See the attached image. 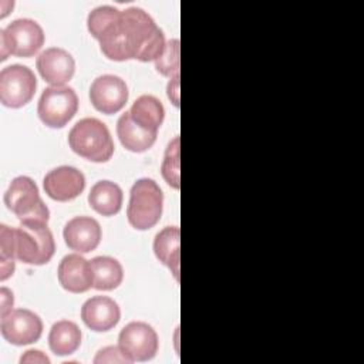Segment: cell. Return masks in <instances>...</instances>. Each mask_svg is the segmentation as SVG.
<instances>
[{
    "label": "cell",
    "instance_id": "1",
    "mask_svg": "<svg viewBox=\"0 0 364 364\" xmlns=\"http://www.w3.org/2000/svg\"><path fill=\"white\" fill-rule=\"evenodd\" d=\"M87 27L102 54L114 61H155L166 44L164 31L139 7L100 6L88 14Z\"/></svg>",
    "mask_w": 364,
    "mask_h": 364
},
{
    "label": "cell",
    "instance_id": "17",
    "mask_svg": "<svg viewBox=\"0 0 364 364\" xmlns=\"http://www.w3.org/2000/svg\"><path fill=\"white\" fill-rule=\"evenodd\" d=\"M156 134L139 127L132 118L129 111H125L117 122V135L122 146L131 152H144L149 149L155 141Z\"/></svg>",
    "mask_w": 364,
    "mask_h": 364
},
{
    "label": "cell",
    "instance_id": "18",
    "mask_svg": "<svg viewBox=\"0 0 364 364\" xmlns=\"http://www.w3.org/2000/svg\"><path fill=\"white\" fill-rule=\"evenodd\" d=\"M179 242L181 232L178 226L164 228L154 239V252L156 259L171 270L176 280H179Z\"/></svg>",
    "mask_w": 364,
    "mask_h": 364
},
{
    "label": "cell",
    "instance_id": "5",
    "mask_svg": "<svg viewBox=\"0 0 364 364\" xmlns=\"http://www.w3.org/2000/svg\"><path fill=\"white\" fill-rule=\"evenodd\" d=\"M4 203L20 222H48L50 212L40 198L38 188L28 176H17L4 193Z\"/></svg>",
    "mask_w": 364,
    "mask_h": 364
},
{
    "label": "cell",
    "instance_id": "25",
    "mask_svg": "<svg viewBox=\"0 0 364 364\" xmlns=\"http://www.w3.org/2000/svg\"><path fill=\"white\" fill-rule=\"evenodd\" d=\"M179 40L172 38L165 44L162 54L155 60V68L164 77H173L179 74Z\"/></svg>",
    "mask_w": 364,
    "mask_h": 364
},
{
    "label": "cell",
    "instance_id": "13",
    "mask_svg": "<svg viewBox=\"0 0 364 364\" xmlns=\"http://www.w3.org/2000/svg\"><path fill=\"white\" fill-rule=\"evenodd\" d=\"M46 193L57 202H67L77 198L85 188V178L74 166H58L50 171L43 181Z\"/></svg>",
    "mask_w": 364,
    "mask_h": 364
},
{
    "label": "cell",
    "instance_id": "12",
    "mask_svg": "<svg viewBox=\"0 0 364 364\" xmlns=\"http://www.w3.org/2000/svg\"><path fill=\"white\" fill-rule=\"evenodd\" d=\"M41 78L51 87H63L68 82L75 71L73 55L60 47L46 48L36 61Z\"/></svg>",
    "mask_w": 364,
    "mask_h": 364
},
{
    "label": "cell",
    "instance_id": "6",
    "mask_svg": "<svg viewBox=\"0 0 364 364\" xmlns=\"http://www.w3.org/2000/svg\"><path fill=\"white\" fill-rule=\"evenodd\" d=\"M44 44L41 26L31 18H17L0 31V60L9 55L28 58L33 57Z\"/></svg>",
    "mask_w": 364,
    "mask_h": 364
},
{
    "label": "cell",
    "instance_id": "20",
    "mask_svg": "<svg viewBox=\"0 0 364 364\" xmlns=\"http://www.w3.org/2000/svg\"><path fill=\"white\" fill-rule=\"evenodd\" d=\"M81 337V330L74 321L60 320L50 330L48 346L55 355H70L80 347Z\"/></svg>",
    "mask_w": 364,
    "mask_h": 364
},
{
    "label": "cell",
    "instance_id": "22",
    "mask_svg": "<svg viewBox=\"0 0 364 364\" xmlns=\"http://www.w3.org/2000/svg\"><path fill=\"white\" fill-rule=\"evenodd\" d=\"M91 263L92 270V287L97 290H114L124 279V270L121 263L109 256H97Z\"/></svg>",
    "mask_w": 364,
    "mask_h": 364
},
{
    "label": "cell",
    "instance_id": "15",
    "mask_svg": "<svg viewBox=\"0 0 364 364\" xmlns=\"http://www.w3.org/2000/svg\"><path fill=\"white\" fill-rule=\"evenodd\" d=\"M81 318L84 324L98 333L114 328L119 318L121 310L117 301L107 296H94L81 307Z\"/></svg>",
    "mask_w": 364,
    "mask_h": 364
},
{
    "label": "cell",
    "instance_id": "24",
    "mask_svg": "<svg viewBox=\"0 0 364 364\" xmlns=\"http://www.w3.org/2000/svg\"><path fill=\"white\" fill-rule=\"evenodd\" d=\"M179 136H175L166 146L164 162L161 166V172L166 183L175 189H179L181 186V178H179Z\"/></svg>",
    "mask_w": 364,
    "mask_h": 364
},
{
    "label": "cell",
    "instance_id": "23",
    "mask_svg": "<svg viewBox=\"0 0 364 364\" xmlns=\"http://www.w3.org/2000/svg\"><path fill=\"white\" fill-rule=\"evenodd\" d=\"M14 228L7 225L0 226V280L4 282L14 273L16 266Z\"/></svg>",
    "mask_w": 364,
    "mask_h": 364
},
{
    "label": "cell",
    "instance_id": "16",
    "mask_svg": "<svg viewBox=\"0 0 364 364\" xmlns=\"http://www.w3.org/2000/svg\"><path fill=\"white\" fill-rule=\"evenodd\" d=\"M58 282L70 293H84L92 287L91 263L78 253L61 259L57 270Z\"/></svg>",
    "mask_w": 364,
    "mask_h": 364
},
{
    "label": "cell",
    "instance_id": "14",
    "mask_svg": "<svg viewBox=\"0 0 364 364\" xmlns=\"http://www.w3.org/2000/svg\"><path fill=\"white\" fill-rule=\"evenodd\" d=\"M64 242L77 253L94 250L101 240V226L91 216H75L70 219L63 230Z\"/></svg>",
    "mask_w": 364,
    "mask_h": 364
},
{
    "label": "cell",
    "instance_id": "7",
    "mask_svg": "<svg viewBox=\"0 0 364 364\" xmlns=\"http://www.w3.org/2000/svg\"><path fill=\"white\" fill-rule=\"evenodd\" d=\"M78 109V97L71 87H48L41 92L37 112L50 128L65 127Z\"/></svg>",
    "mask_w": 364,
    "mask_h": 364
},
{
    "label": "cell",
    "instance_id": "3",
    "mask_svg": "<svg viewBox=\"0 0 364 364\" xmlns=\"http://www.w3.org/2000/svg\"><path fill=\"white\" fill-rule=\"evenodd\" d=\"M164 193L159 185L149 178L138 179L129 192L127 218L136 230L154 228L162 215Z\"/></svg>",
    "mask_w": 364,
    "mask_h": 364
},
{
    "label": "cell",
    "instance_id": "4",
    "mask_svg": "<svg viewBox=\"0 0 364 364\" xmlns=\"http://www.w3.org/2000/svg\"><path fill=\"white\" fill-rule=\"evenodd\" d=\"M16 257L26 264H46L55 252L51 230L44 222H20L14 229Z\"/></svg>",
    "mask_w": 364,
    "mask_h": 364
},
{
    "label": "cell",
    "instance_id": "27",
    "mask_svg": "<svg viewBox=\"0 0 364 364\" xmlns=\"http://www.w3.org/2000/svg\"><path fill=\"white\" fill-rule=\"evenodd\" d=\"M20 363H38V364H48L50 358L43 354L40 350H27L21 358Z\"/></svg>",
    "mask_w": 364,
    "mask_h": 364
},
{
    "label": "cell",
    "instance_id": "29",
    "mask_svg": "<svg viewBox=\"0 0 364 364\" xmlns=\"http://www.w3.org/2000/svg\"><path fill=\"white\" fill-rule=\"evenodd\" d=\"M168 98L175 107H179V74L173 75L168 82Z\"/></svg>",
    "mask_w": 364,
    "mask_h": 364
},
{
    "label": "cell",
    "instance_id": "8",
    "mask_svg": "<svg viewBox=\"0 0 364 364\" xmlns=\"http://www.w3.org/2000/svg\"><path fill=\"white\" fill-rule=\"evenodd\" d=\"M36 88L37 78L26 65L11 64L0 71V101L4 107H24L34 97Z\"/></svg>",
    "mask_w": 364,
    "mask_h": 364
},
{
    "label": "cell",
    "instance_id": "21",
    "mask_svg": "<svg viewBox=\"0 0 364 364\" xmlns=\"http://www.w3.org/2000/svg\"><path fill=\"white\" fill-rule=\"evenodd\" d=\"M131 118L142 128L158 132L159 127L164 122L165 109L162 102L154 95H141L135 100L129 109Z\"/></svg>",
    "mask_w": 364,
    "mask_h": 364
},
{
    "label": "cell",
    "instance_id": "10",
    "mask_svg": "<svg viewBox=\"0 0 364 364\" xmlns=\"http://www.w3.org/2000/svg\"><path fill=\"white\" fill-rule=\"evenodd\" d=\"M0 331L3 338L10 344L27 346L41 337L43 321L31 310L14 309L1 316Z\"/></svg>",
    "mask_w": 364,
    "mask_h": 364
},
{
    "label": "cell",
    "instance_id": "26",
    "mask_svg": "<svg viewBox=\"0 0 364 364\" xmlns=\"http://www.w3.org/2000/svg\"><path fill=\"white\" fill-rule=\"evenodd\" d=\"M94 363L95 364H102V363H108V364H112V363H118V364H131L132 361L121 351L119 347L117 346H109V347H104L101 348L95 358H94Z\"/></svg>",
    "mask_w": 364,
    "mask_h": 364
},
{
    "label": "cell",
    "instance_id": "28",
    "mask_svg": "<svg viewBox=\"0 0 364 364\" xmlns=\"http://www.w3.org/2000/svg\"><path fill=\"white\" fill-rule=\"evenodd\" d=\"M0 297H1V309H0V314L4 316L7 314L10 310H13V303H14V297H13V291L9 290L7 287H1L0 289Z\"/></svg>",
    "mask_w": 364,
    "mask_h": 364
},
{
    "label": "cell",
    "instance_id": "2",
    "mask_svg": "<svg viewBox=\"0 0 364 364\" xmlns=\"http://www.w3.org/2000/svg\"><path fill=\"white\" fill-rule=\"evenodd\" d=\"M70 148L92 162H107L114 154V142L104 122L97 118H82L68 134Z\"/></svg>",
    "mask_w": 364,
    "mask_h": 364
},
{
    "label": "cell",
    "instance_id": "9",
    "mask_svg": "<svg viewBox=\"0 0 364 364\" xmlns=\"http://www.w3.org/2000/svg\"><path fill=\"white\" fill-rule=\"evenodd\" d=\"M118 347L134 361H148L158 351V334L144 321L128 323L118 336Z\"/></svg>",
    "mask_w": 364,
    "mask_h": 364
},
{
    "label": "cell",
    "instance_id": "19",
    "mask_svg": "<svg viewBox=\"0 0 364 364\" xmlns=\"http://www.w3.org/2000/svg\"><path fill=\"white\" fill-rule=\"evenodd\" d=\"M122 189L111 181H98L88 193L90 206L102 216H114L122 206Z\"/></svg>",
    "mask_w": 364,
    "mask_h": 364
},
{
    "label": "cell",
    "instance_id": "11",
    "mask_svg": "<svg viewBox=\"0 0 364 364\" xmlns=\"http://www.w3.org/2000/svg\"><path fill=\"white\" fill-rule=\"evenodd\" d=\"M90 101L102 114L111 115L121 111L128 101V87L117 75L105 74L97 77L90 87Z\"/></svg>",
    "mask_w": 364,
    "mask_h": 364
}]
</instances>
